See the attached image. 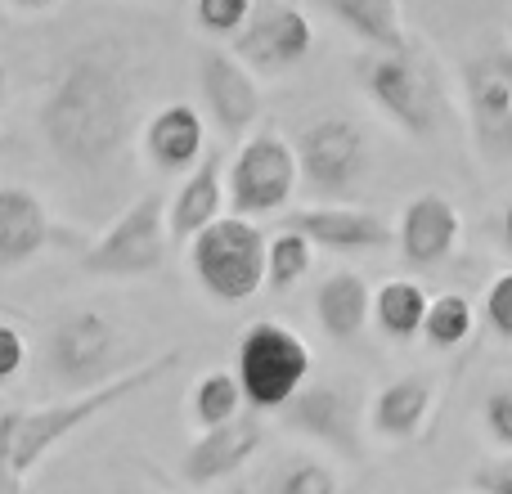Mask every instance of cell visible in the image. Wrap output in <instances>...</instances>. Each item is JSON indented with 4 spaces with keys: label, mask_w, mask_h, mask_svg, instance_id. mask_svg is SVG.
Wrapping results in <instances>:
<instances>
[{
    "label": "cell",
    "mask_w": 512,
    "mask_h": 494,
    "mask_svg": "<svg viewBox=\"0 0 512 494\" xmlns=\"http://www.w3.org/2000/svg\"><path fill=\"white\" fill-rule=\"evenodd\" d=\"M135 122H140V86L131 77V59L108 41L72 50L41 104L45 144L77 176L113 171L131 153Z\"/></svg>",
    "instance_id": "cell-1"
},
{
    "label": "cell",
    "mask_w": 512,
    "mask_h": 494,
    "mask_svg": "<svg viewBox=\"0 0 512 494\" xmlns=\"http://www.w3.org/2000/svg\"><path fill=\"white\" fill-rule=\"evenodd\" d=\"M180 364L176 351H162L153 360H140L135 369L117 373V378L99 382L90 391H72L59 405L41 409H9L0 414V494H18L27 486V477L36 472V463L63 441V436L81 432L86 423H95L99 414H108L113 405H122L126 396L153 387L158 378H167Z\"/></svg>",
    "instance_id": "cell-2"
},
{
    "label": "cell",
    "mask_w": 512,
    "mask_h": 494,
    "mask_svg": "<svg viewBox=\"0 0 512 494\" xmlns=\"http://www.w3.org/2000/svg\"><path fill=\"white\" fill-rule=\"evenodd\" d=\"M360 86L409 140H432L441 126V81L414 41L400 50H373L360 59Z\"/></svg>",
    "instance_id": "cell-3"
},
{
    "label": "cell",
    "mask_w": 512,
    "mask_h": 494,
    "mask_svg": "<svg viewBox=\"0 0 512 494\" xmlns=\"http://www.w3.org/2000/svg\"><path fill=\"white\" fill-rule=\"evenodd\" d=\"M265 252L270 239L252 216H216L207 230L189 239V265H194L203 292L216 301H248L252 292L265 288Z\"/></svg>",
    "instance_id": "cell-4"
},
{
    "label": "cell",
    "mask_w": 512,
    "mask_h": 494,
    "mask_svg": "<svg viewBox=\"0 0 512 494\" xmlns=\"http://www.w3.org/2000/svg\"><path fill=\"white\" fill-rule=\"evenodd\" d=\"M310 369H315L310 346L288 324L261 319L239 337L234 373H239L243 396H248L252 409H283L310 382Z\"/></svg>",
    "instance_id": "cell-5"
},
{
    "label": "cell",
    "mask_w": 512,
    "mask_h": 494,
    "mask_svg": "<svg viewBox=\"0 0 512 494\" xmlns=\"http://www.w3.org/2000/svg\"><path fill=\"white\" fill-rule=\"evenodd\" d=\"M45 364H50L54 382H63L72 391H90L99 382L117 378V373L135 369L140 360L131 364L126 337L113 328V319H104L99 310H72L50 328Z\"/></svg>",
    "instance_id": "cell-6"
},
{
    "label": "cell",
    "mask_w": 512,
    "mask_h": 494,
    "mask_svg": "<svg viewBox=\"0 0 512 494\" xmlns=\"http://www.w3.org/2000/svg\"><path fill=\"white\" fill-rule=\"evenodd\" d=\"M171 221H167V198L162 194H140L113 225L108 234L81 256L86 274L99 279H144L158 274L171 247Z\"/></svg>",
    "instance_id": "cell-7"
},
{
    "label": "cell",
    "mask_w": 512,
    "mask_h": 494,
    "mask_svg": "<svg viewBox=\"0 0 512 494\" xmlns=\"http://www.w3.org/2000/svg\"><path fill=\"white\" fill-rule=\"evenodd\" d=\"M301 185V158L297 144H288L279 131H252L234 162L225 167V189H230V207L243 216H270L288 207V198Z\"/></svg>",
    "instance_id": "cell-8"
},
{
    "label": "cell",
    "mask_w": 512,
    "mask_h": 494,
    "mask_svg": "<svg viewBox=\"0 0 512 494\" xmlns=\"http://www.w3.org/2000/svg\"><path fill=\"white\" fill-rule=\"evenodd\" d=\"M301 185L315 198H346L369 171V140L346 117H319L297 135Z\"/></svg>",
    "instance_id": "cell-9"
},
{
    "label": "cell",
    "mask_w": 512,
    "mask_h": 494,
    "mask_svg": "<svg viewBox=\"0 0 512 494\" xmlns=\"http://www.w3.org/2000/svg\"><path fill=\"white\" fill-rule=\"evenodd\" d=\"M472 144L486 162H512V45L463 63Z\"/></svg>",
    "instance_id": "cell-10"
},
{
    "label": "cell",
    "mask_w": 512,
    "mask_h": 494,
    "mask_svg": "<svg viewBox=\"0 0 512 494\" xmlns=\"http://www.w3.org/2000/svg\"><path fill=\"white\" fill-rule=\"evenodd\" d=\"M283 423L301 436H315L319 445L360 459L364 441H360V418H364V396L355 378H324V382H306L288 405L279 409Z\"/></svg>",
    "instance_id": "cell-11"
},
{
    "label": "cell",
    "mask_w": 512,
    "mask_h": 494,
    "mask_svg": "<svg viewBox=\"0 0 512 494\" xmlns=\"http://www.w3.org/2000/svg\"><path fill=\"white\" fill-rule=\"evenodd\" d=\"M310 45H315V23L306 18V9L292 0H261L243 32H234L230 50L256 72H288L306 59Z\"/></svg>",
    "instance_id": "cell-12"
},
{
    "label": "cell",
    "mask_w": 512,
    "mask_h": 494,
    "mask_svg": "<svg viewBox=\"0 0 512 494\" xmlns=\"http://www.w3.org/2000/svg\"><path fill=\"white\" fill-rule=\"evenodd\" d=\"M198 81H203L207 113L221 126V135H230V140L252 135L256 117H261V86H256L252 63H243L234 50H207Z\"/></svg>",
    "instance_id": "cell-13"
},
{
    "label": "cell",
    "mask_w": 512,
    "mask_h": 494,
    "mask_svg": "<svg viewBox=\"0 0 512 494\" xmlns=\"http://www.w3.org/2000/svg\"><path fill=\"white\" fill-rule=\"evenodd\" d=\"M265 441V427L256 414H234L230 423H216V427H203L189 454L180 459V477L189 486H216V481L234 477L243 463L261 450Z\"/></svg>",
    "instance_id": "cell-14"
},
{
    "label": "cell",
    "mask_w": 512,
    "mask_h": 494,
    "mask_svg": "<svg viewBox=\"0 0 512 494\" xmlns=\"http://www.w3.org/2000/svg\"><path fill=\"white\" fill-rule=\"evenodd\" d=\"M463 234V216L459 207L450 203L445 194H418L409 198L405 216H400V252H405L409 265H441L445 256L454 252Z\"/></svg>",
    "instance_id": "cell-15"
},
{
    "label": "cell",
    "mask_w": 512,
    "mask_h": 494,
    "mask_svg": "<svg viewBox=\"0 0 512 494\" xmlns=\"http://www.w3.org/2000/svg\"><path fill=\"white\" fill-rule=\"evenodd\" d=\"M207 153V122L194 104H167L144 126V158L158 171H194Z\"/></svg>",
    "instance_id": "cell-16"
},
{
    "label": "cell",
    "mask_w": 512,
    "mask_h": 494,
    "mask_svg": "<svg viewBox=\"0 0 512 494\" xmlns=\"http://www.w3.org/2000/svg\"><path fill=\"white\" fill-rule=\"evenodd\" d=\"M288 225L306 230L315 247L337 256H355V252H378L391 243V225L382 216L364 212V207H306L297 212Z\"/></svg>",
    "instance_id": "cell-17"
},
{
    "label": "cell",
    "mask_w": 512,
    "mask_h": 494,
    "mask_svg": "<svg viewBox=\"0 0 512 494\" xmlns=\"http://www.w3.org/2000/svg\"><path fill=\"white\" fill-rule=\"evenodd\" d=\"M54 225L45 203L32 189L18 185H0V270H14V265L32 261L41 247H50Z\"/></svg>",
    "instance_id": "cell-18"
},
{
    "label": "cell",
    "mask_w": 512,
    "mask_h": 494,
    "mask_svg": "<svg viewBox=\"0 0 512 494\" xmlns=\"http://www.w3.org/2000/svg\"><path fill=\"white\" fill-rule=\"evenodd\" d=\"M432 400H436L432 373H405V378L387 382L373 396V409H369L373 432L387 436V441H409V436L423 432L427 414H432Z\"/></svg>",
    "instance_id": "cell-19"
},
{
    "label": "cell",
    "mask_w": 512,
    "mask_h": 494,
    "mask_svg": "<svg viewBox=\"0 0 512 494\" xmlns=\"http://www.w3.org/2000/svg\"><path fill=\"white\" fill-rule=\"evenodd\" d=\"M225 203H230L225 162L216 158V153H207V162H198V167L189 171V180L180 185L176 203H171V234H176L180 243H189L198 230H207V225L221 216Z\"/></svg>",
    "instance_id": "cell-20"
},
{
    "label": "cell",
    "mask_w": 512,
    "mask_h": 494,
    "mask_svg": "<svg viewBox=\"0 0 512 494\" xmlns=\"http://www.w3.org/2000/svg\"><path fill=\"white\" fill-rule=\"evenodd\" d=\"M315 315L328 337L355 342V337L364 333V324L373 319V292H369V283H364V274H355V270L328 274L315 292Z\"/></svg>",
    "instance_id": "cell-21"
},
{
    "label": "cell",
    "mask_w": 512,
    "mask_h": 494,
    "mask_svg": "<svg viewBox=\"0 0 512 494\" xmlns=\"http://www.w3.org/2000/svg\"><path fill=\"white\" fill-rule=\"evenodd\" d=\"M319 5L351 36H360L369 50H400V45H409L400 0H319Z\"/></svg>",
    "instance_id": "cell-22"
},
{
    "label": "cell",
    "mask_w": 512,
    "mask_h": 494,
    "mask_svg": "<svg viewBox=\"0 0 512 494\" xmlns=\"http://www.w3.org/2000/svg\"><path fill=\"white\" fill-rule=\"evenodd\" d=\"M427 306H432V297H427L423 283H414V279H391L373 292V319H378V328L387 337H396V342H409V337L423 333Z\"/></svg>",
    "instance_id": "cell-23"
},
{
    "label": "cell",
    "mask_w": 512,
    "mask_h": 494,
    "mask_svg": "<svg viewBox=\"0 0 512 494\" xmlns=\"http://www.w3.org/2000/svg\"><path fill=\"white\" fill-rule=\"evenodd\" d=\"M310 265H315V239L306 230H297V225H288L279 239H270V252H265V288L274 292L297 288Z\"/></svg>",
    "instance_id": "cell-24"
},
{
    "label": "cell",
    "mask_w": 512,
    "mask_h": 494,
    "mask_svg": "<svg viewBox=\"0 0 512 494\" xmlns=\"http://www.w3.org/2000/svg\"><path fill=\"white\" fill-rule=\"evenodd\" d=\"M243 382H239V373H225V369H216V373H207V378H198V387H194V418H198V427H216V423H230L234 414L243 409Z\"/></svg>",
    "instance_id": "cell-25"
},
{
    "label": "cell",
    "mask_w": 512,
    "mask_h": 494,
    "mask_svg": "<svg viewBox=\"0 0 512 494\" xmlns=\"http://www.w3.org/2000/svg\"><path fill=\"white\" fill-rule=\"evenodd\" d=\"M472 324H477V315H472V301L463 297V292H441V297H432V306H427L423 337L445 351V346H463V342H468Z\"/></svg>",
    "instance_id": "cell-26"
},
{
    "label": "cell",
    "mask_w": 512,
    "mask_h": 494,
    "mask_svg": "<svg viewBox=\"0 0 512 494\" xmlns=\"http://www.w3.org/2000/svg\"><path fill=\"white\" fill-rule=\"evenodd\" d=\"M274 490H283V494H333V490H342V477H337L324 459H297L288 472L274 477Z\"/></svg>",
    "instance_id": "cell-27"
},
{
    "label": "cell",
    "mask_w": 512,
    "mask_h": 494,
    "mask_svg": "<svg viewBox=\"0 0 512 494\" xmlns=\"http://www.w3.org/2000/svg\"><path fill=\"white\" fill-rule=\"evenodd\" d=\"M252 0H194L198 23L207 27L212 36H234L243 32V23L252 18Z\"/></svg>",
    "instance_id": "cell-28"
},
{
    "label": "cell",
    "mask_w": 512,
    "mask_h": 494,
    "mask_svg": "<svg viewBox=\"0 0 512 494\" xmlns=\"http://www.w3.org/2000/svg\"><path fill=\"white\" fill-rule=\"evenodd\" d=\"M486 319H490V328H495L504 342H512V270L495 274V283H490V292H486Z\"/></svg>",
    "instance_id": "cell-29"
},
{
    "label": "cell",
    "mask_w": 512,
    "mask_h": 494,
    "mask_svg": "<svg viewBox=\"0 0 512 494\" xmlns=\"http://www.w3.org/2000/svg\"><path fill=\"white\" fill-rule=\"evenodd\" d=\"M481 418H486V432L495 436L499 445H508L512 450V387H499L486 396V409H481Z\"/></svg>",
    "instance_id": "cell-30"
},
{
    "label": "cell",
    "mask_w": 512,
    "mask_h": 494,
    "mask_svg": "<svg viewBox=\"0 0 512 494\" xmlns=\"http://www.w3.org/2000/svg\"><path fill=\"white\" fill-rule=\"evenodd\" d=\"M472 490H486V494H512V454L504 459H490L472 472Z\"/></svg>",
    "instance_id": "cell-31"
},
{
    "label": "cell",
    "mask_w": 512,
    "mask_h": 494,
    "mask_svg": "<svg viewBox=\"0 0 512 494\" xmlns=\"http://www.w3.org/2000/svg\"><path fill=\"white\" fill-rule=\"evenodd\" d=\"M27 364V342L14 324H0V382H9Z\"/></svg>",
    "instance_id": "cell-32"
},
{
    "label": "cell",
    "mask_w": 512,
    "mask_h": 494,
    "mask_svg": "<svg viewBox=\"0 0 512 494\" xmlns=\"http://www.w3.org/2000/svg\"><path fill=\"white\" fill-rule=\"evenodd\" d=\"M5 104H9V72H5V63H0V117H5Z\"/></svg>",
    "instance_id": "cell-33"
},
{
    "label": "cell",
    "mask_w": 512,
    "mask_h": 494,
    "mask_svg": "<svg viewBox=\"0 0 512 494\" xmlns=\"http://www.w3.org/2000/svg\"><path fill=\"white\" fill-rule=\"evenodd\" d=\"M504 247L512 252V203L504 207Z\"/></svg>",
    "instance_id": "cell-34"
},
{
    "label": "cell",
    "mask_w": 512,
    "mask_h": 494,
    "mask_svg": "<svg viewBox=\"0 0 512 494\" xmlns=\"http://www.w3.org/2000/svg\"><path fill=\"white\" fill-rule=\"evenodd\" d=\"M18 5H27V9H45V5H59V0H18Z\"/></svg>",
    "instance_id": "cell-35"
},
{
    "label": "cell",
    "mask_w": 512,
    "mask_h": 494,
    "mask_svg": "<svg viewBox=\"0 0 512 494\" xmlns=\"http://www.w3.org/2000/svg\"><path fill=\"white\" fill-rule=\"evenodd\" d=\"M0 23H5V9H0Z\"/></svg>",
    "instance_id": "cell-36"
},
{
    "label": "cell",
    "mask_w": 512,
    "mask_h": 494,
    "mask_svg": "<svg viewBox=\"0 0 512 494\" xmlns=\"http://www.w3.org/2000/svg\"><path fill=\"white\" fill-rule=\"evenodd\" d=\"M0 149H5V135H0Z\"/></svg>",
    "instance_id": "cell-37"
}]
</instances>
